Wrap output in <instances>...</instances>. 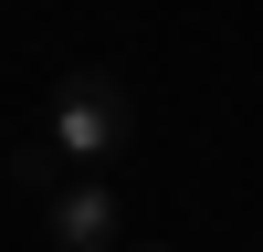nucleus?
I'll list each match as a JSON object with an SVG mask.
<instances>
[{
	"label": "nucleus",
	"mask_w": 263,
	"mask_h": 252,
	"mask_svg": "<svg viewBox=\"0 0 263 252\" xmlns=\"http://www.w3.org/2000/svg\"><path fill=\"white\" fill-rule=\"evenodd\" d=\"M11 179L53 200V189H63V147H53V137H32V147H11Z\"/></svg>",
	"instance_id": "3"
},
{
	"label": "nucleus",
	"mask_w": 263,
	"mask_h": 252,
	"mask_svg": "<svg viewBox=\"0 0 263 252\" xmlns=\"http://www.w3.org/2000/svg\"><path fill=\"white\" fill-rule=\"evenodd\" d=\"M116 189L105 179H74V189H53V242L63 252H116Z\"/></svg>",
	"instance_id": "2"
},
{
	"label": "nucleus",
	"mask_w": 263,
	"mask_h": 252,
	"mask_svg": "<svg viewBox=\"0 0 263 252\" xmlns=\"http://www.w3.org/2000/svg\"><path fill=\"white\" fill-rule=\"evenodd\" d=\"M126 126H137V105H126L116 74H63V84H53V126H42V137L63 147V168H105V158L126 147Z\"/></svg>",
	"instance_id": "1"
},
{
	"label": "nucleus",
	"mask_w": 263,
	"mask_h": 252,
	"mask_svg": "<svg viewBox=\"0 0 263 252\" xmlns=\"http://www.w3.org/2000/svg\"><path fill=\"white\" fill-rule=\"evenodd\" d=\"M126 252H168V242H126Z\"/></svg>",
	"instance_id": "4"
}]
</instances>
